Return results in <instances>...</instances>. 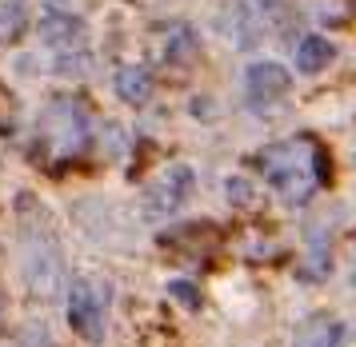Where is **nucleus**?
<instances>
[{"label": "nucleus", "instance_id": "1", "mask_svg": "<svg viewBox=\"0 0 356 347\" xmlns=\"http://www.w3.org/2000/svg\"><path fill=\"white\" fill-rule=\"evenodd\" d=\"M260 172L289 204H305L321 180H328V152L312 140H284L260 152Z\"/></svg>", "mask_w": 356, "mask_h": 347}, {"label": "nucleus", "instance_id": "2", "mask_svg": "<svg viewBox=\"0 0 356 347\" xmlns=\"http://www.w3.org/2000/svg\"><path fill=\"white\" fill-rule=\"evenodd\" d=\"M104 312H108V287L100 280H76L72 291H68V323L72 332L88 339V344H100L104 339Z\"/></svg>", "mask_w": 356, "mask_h": 347}, {"label": "nucleus", "instance_id": "3", "mask_svg": "<svg viewBox=\"0 0 356 347\" xmlns=\"http://www.w3.org/2000/svg\"><path fill=\"white\" fill-rule=\"evenodd\" d=\"M188 192H193V172L177 164V168H168V172L145 192V216L148 220H168V216H177L180 204L188 200Z\"/></svg>", "mask_w": 356, "mask_h": 347}, {"label": "nucleus", "instance_id": "4", "mask_svg": "<svg viewBox=\"0 0 356 347\" xmlns=\"http://www.w3.org/2000/svg\"><path fill=\"white\" fill-rule=\"evenodd\" d=\"M44 136H49L65 156H72L76 148H84L88 124H84L81 104H72V100H56V104L44 112Z\"/></svg>", "mask_w": 356, "mask_h": 347}, {"label": "nucleus", "instance_id": "5", "mask_svg": "<svg viewBox=\"0 0 356 347\" xmlns=\"http://www.w3.org/2000/svg\"><path fill=\"white\" fill-rule=\"evenodd\" d=\"M244 84H248V100H252L257 108H273V104H280V100L292 92L289 68H280L276 60H257V64H248V72H244Z\"/></svg>", "mask_w": 356, "mask_h": 347}, {"label": "nucleus", "instance_id": "6", "mask_svg": "<svg viewBox=\"0 0 356 347\" xmlns=\"http://www.w3.org/2000/svg\"><path fill=\"white\" fill-rule=\"evenodd\" d=\"M40 36H44V44L60 48V52H72V48L84 40V24H81V16L72 12L65 0H44Z\"/></svg>", "mask_w": 356, "mask_h": 347}, {"label": "nucleus", "instance_id": "7", "mask_svg": "<svg viewBox=\"0 0 356 347\" xmlns=\"http://www.w3.org/2000/svg\"><path fill=\"white\" fill-rule=\"evenodd\" d=\"M348 332H344V323L332 316H312L305 319L296 335H292V347H344Z\"/></svg>", "mask_w": 356, "mask_h": 347}, {"label": "nucleus", "instance_id": "8", "mask_svg": "<svg viewBox=\"0 0 356 347\" xmlns=\"http://www.w3.org/2000/svg\"><path fill=\"white\" fill-rule=\"evenodd\" d=\"M116 92H120V100H124V104H132V108L148 104V100H152V72H148V68H140V64L120 68V72H116Z\"/></svg>", "mask_w": 356, "mask_h": 347}, {"label": "nucleus", "instance_id": "9", "mask_svg": "<svg viewBox=\"0 0 356 347\" xmlns=\"http://www.w3.org/2000/svg\"><path fill=\"white\" fill-rule=\"evenodd\" d=\"M337 60V44L332 40H324V36H305L300 48H296V68L305 72V76H316L321 68Z\"/></svg>", "mask_w": 356, "mask_h": 347}, {"label": "nucleus", "instance_id": "10", "mask_svg": "<svg viewBox=\"0 0 356 347\" xmlns=\"http://www.w3.org/2000/svg\"><path fill=\"white\" fill-rule=\"evenodd\" d=\"M168 291H172V296H177L180 303H188V307H196V303H200V296H196V287H188L184 280H177V284L168 287Z\"/></svg>", "mask_w": 356, "mask_h": 347}, {"label": "nucleus", "instance_id": "11", "mask_svg": "<svg viewBox=\"0 0 356 347\" xmlns=\"http://www.w3.org/2000/svg\"><path fill=\"white\" fill-rule=\"evenodd\" d=\"M228 200H232V204H248V200H252L248 184H244V180H228Z\"/></svg>", "mask_w": 356, "mask_h": 347}, {"label": "nucleus", "instance_id": "12", "mask_svg": "<svg viewBox=\"0 0 356 347\" xmlns=\"http://www.w3.org/2000/svg\"><path fill=\"white\" fill-rule=\"evenodd\" d=\"M260 8H276V4H280V0H257Z\"/></svg>", "mask_w": 356, "mask_h": 347}, {"label": "nucleus", "instance_id": "13", "mask_svg": "<svg viewBox=\"0 0 356 347\" xmlns=\"http://www.w3.org/2000/svg\"><path fill=\"white\" fill-rule=\"evenodd\" d=\"M0 316H4V300H0Z\"/></svg>", "mask_w": 356, "mask_h": 347}, {"label": "nucleus", "instance_id": "14", "mask_svg": "<svg viewBox=\"0 0 356 347\" xmlns=\"http://www.w3.org/2000/svg\"><path fill=\"white\" fill-rule=\"evenodd\" d=\"M353 280H356V268H353Z\"/></svg>", "mask_w": 356, "mask_h": 347}]
</instances>
